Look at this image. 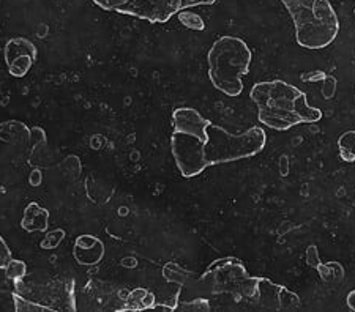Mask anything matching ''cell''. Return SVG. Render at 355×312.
<instances>
[{
	"instance_id": "6da1fadb",
	"label": "cell",
	"mask_w": 355,
	"mask_h": 312,
	"mask_svg": "<svg viewBox=\"0 0 355 312\" xmlns=\"http://www.w3.org/2000/svg\"><path fill=\"white\" fill-rule=\"evenodd\" d=\"M250 98L257 106L259 122L277 131H288L302 123H316L322 118V111L308 104L305 92L279 79L254 84Z\"/></svg>"
},
{
	"instance_id": "7a4b0ae2",
	"label": "cell",
	"mask_w": 355,
	"mask_h": 312,
	"mask_svg": "<svg viewBox=\"0 0 355 312\" xmlns=\"http://www.w3.org/2000/svg\"><path fill=\"white\" fill-rule=\"evenodd\" d=\"M211 122L193 107H177L173 112L171 152L183 178H194L205 170L202 149L207 144V128Z\"/></svg>"
},
{
	"instance_id": "3957f363",
	"label": "cell",
	"mask_w": 355,
	"mask_h": 312,
	"mask_svg": "<svg viewBox=\"0 0 355 312\" xmlns=\"http://www.w3.org/2000/svg\"><path fill=\"white\" fill-rule=\"evenodd\" d=\"M291 15L299 46L320 51L330 46L340 32V21L329 0H282Z\"/></svg>"
},
{
	"instance_id": "277c9868",
	"label": "cell",
	"mask_w": 355,
	"mask_h": 312,
	"mask_svg": "<svg viewBox=\"0 0 355 312\" xmlns=\"http://www.w3.org/2000/svg\"><path fill=\"white\" fill-rule=\"evenodd\" d=\"M253 53L242 38L225 35L215 39L207 54L211 85L231 98L243 92V77L250 73Z\"/></svg>"
},
{
	"instance_id": "5b68a950",
	"label": "cell",
	"mask_w": 355,
	"mask_h": 312,
	"mask_svg": "<svg viewBox=\"0 0 355 312\" xmlns=\"http://www.w3.org/2000/svg\"><path fill=\"white\" fill-rule=\"evenodd\" d=\"M199 281L205 293L229 295L236 303L256 306L259 298L261 277L250 276L237 257H223L211 262L199 276Z\"/></svg>"
},
{
	"instance_id": "8992f818",
	"label": "cell",
	"mask_w": 355,
	"mask_h": 312,
	"mask_svg": "<svg viewBox=\"0 0 355 312\" xmlns=\"http://www.w3.org/2000/svg\"><path fill=\"white\" fill-rule=\"evenodd\" d=\"M207 134V144L202 149V163L205 169L253 158L259 155L267 144L266 131L257 127L248 128L242 134H232L226 128L210 123Z\"/></svg>"
},
{
	"instance_id": "52a82bcc",
	"label": "cell",
	"mask_w": 355,
	"mask_h": 312,
	"mask_svg": "<svg viewBox=\"0 0 355 312\" xmlns=\"http://www.w3.org/2000/svg\"><path fill=\"white\" fill-rule=\"evenodd\" d=\"M101 10L164 24L182 10L214 5L218 0H92Z\"/></svg>"
},
{
	"instance_id": "ba28073f",
	"label": "cell",
	"mask_w": 355,
	"mask_h": 312,
	"mask_svg": "<svg viewBox=\"0 0 355 312\" xmlns=\"http://www.w3.org/2000/svg\"><path fill=\"white\" fill-rule=\"evenodd\" d=\"M254 308L266 311H294L300 308V297L267 277H261L259 298Z\"/></svg>"
},
{
	"instance_id": "9c48e42d",
	"label": "cell",
	"mask_w": 355,
	"mask_h": 312,
	"mask_svg": "<svg viewBox=\"0 0 355 312\" xmlns=\"http://www.w3.org/2000/svg\"><path fill=\"white\" fill-rule=\"evenodd\" d=\"M105 243L95 235H79L73 245V257L81 266H95L105 257Z\"/></svg>"
},
{
	"instance_id": "30bf717a",
	"label": "cell",
	"mask_w": 355,
	"mask_h": 312,
	"mask_svg": "<svg viewBox=\"0 0 355 312\" xmlns=\"http://www.w3.org/2000/svg\"><path fill=\"white\" fill-rule=\"evenodd\" d=\"M163 277L168 282L177 284L180 288H190V291L204 293V288L200 286L199 276L194 275L193 271H188L187 268H183L182 265L175 262H168L163 266Z\"/></svg>"
},
{
	"instance_id": "8fae6325",
	"label": "cell",
	"mask_w": 355,
	"mask_h": 312,
	"mask_svg": "<svg viewBox=\"0 0 355 312\" xmlns=\"http://www.w3.org/2000/svg\"><path fill=\"white\" fill-rule=\"evenodd\" d=\"M21 227L28 234L33 232L49 230V212L37 202H31L24 210V217L21 219Z\"/></svg>"
},
{
	"instance_id": "7c38bea8",
	"label": "cell",
	"mask_w": 355,
	"mask_h": 312,
	"mask_svg": "<svg viewBox=\"0 0 355 312\" xmlns=\"http://www.w3.org/2000/svg\"><path fill=\"white\" fill-rule=\"evenodd\" d=\"M155 295L147 288H135V291L128 292L127 298H125V306L120 311H131V312H141L153 309L155 306Z\"/></svg>"
},
{
	"instance_id": "4fadbf2b",
	"label": "cell",
	"mask_w": 355,
	"mask_h": 312,
	"mask_svg": "<svg viewBox=\"0 0 355 312\" xmlns=\"http://www.w3.org/2000/svg\"><path fill=\"white\" fill-rule=\"evenodd\" d=\"M5 62H8L13 59V57L19 55V54H28L32 55L33 59L38 60V49L35 44H33L31 39L27 38H22V37H16V38H11L10 42L5 44Z\"/></svg>"
},
{
	"instance_id": "5bb4252c",
	"label": "cell",
	"mask_w": 355,
	"mask_h": 312,
	"mask_svg": "<svg viewBox=\"0 0 355 312\" xmlns=\"http://www.w3.org/2000/svg\"><path fill=\"white\" fill-rule=\"evenodd\" d=\"M35 59H33L32 55L28 54H19L11 59L7 66H8V73L13 77H24L28 71H31V68L35 64Z\"/></svg>"
},
{
	"instance_id": "9a60e30c",
	"label": "cell",
	"mask_w": 355,
	"mask_h": 312,
	"mask_svg": "<svg viewBox=\"0 0 355 312\" xmlns=\"http://www.w3.org/2000/svg\"><path fill=\"white\" fill-rule=\"evenodd\" d=\"M338 149H340V158L345 163L355 161V131H346L338 139Z\"/></svg>"
},
{
	"instance_id": "2e32d148",
	"label": "cell",
	"mask_w": 355,
	"mask_h": 312,
	"mask_svg": "<svg viewBox=\"0 0 355 312\" xmlns=\"http://www.w3.org/2000/svg\"><path fill=\"white\" fill-rule=\"evenodd\" d=\"M175 16H177V19L180 21V24H182L183 27L190 28V30L200 32V30H204V28H205L204 19L200 18V16H199L198 13H193V11L182 10V11H179V13H177Z\"/></svg>"
},
{
	"instance_id": "e0dca14e",
	"label": "cell",
	"mask_w": 355,
	"mask_h": 312,
	"mask_svg": "<svg viewBox=\"0 0 355 312\" xmlns=\"http://www.w3.org/2000/svg\"><path fill=\"white\" fill-rule=\"evenodd\" d=\"M15 300V311L18 312H54L55 308H51V306H44L40 303H33L31 300H26L19 297L18 293H13Z\"/></svg>"
},
{
	"instance_id": "ac0fdd59",
	"label": "cell",
	"mask_w": 355,
	"mask_h": 312,
	"mask_svg": "<svg viewBox=\"0 0 355 312\" xmlns=\"http://www.w3.org/2000/svg\"><path fill=\"white\" fill-rule=\"evenodd\" d=\"M26 275H27V265L26 262H22V260L11 259L8 265L5 266V276H7V279L13 282H21L26 277Z\"/></svg>"
},
{
	"instance_id": "d6986e66",
	"label": "cell",
	"mask_w": 355,
	"mask_h": 312,
	"mask_svg": "<svg viewBox=\"0 0 355 312\" xmlns=\"http://www.w3.org/2000/svg\"><path fill=\"white\" fill-rule=\"evenodd\" d=\"M65 230L64 229H53L46 232V235L42 241H40V248L46 249V251H51V249H55L60 246V243L65 240Z\"/></svg>"
},
{
	"instance_id": "ffe728a7",
	"label": "cell",
	"mask_w": 355,
	"mask_h": 312,
	"mask_svg": "<svg viewBox=\"0 0 355 312\" xmlns=\"http://www.w3.org/2000/svg\"><path fill=\"white\" fill-rule=\"evenodd\" d=\"M175 311H183V312H188V311H194V312H209L211 309L210 302L207 298L204 297H194L191 298L190 302H183V303H177Z\"/></svg>"
},
{
	"instance_id": "44dd1931",
	"label": "cell",
	"mask_w": 355,
	"mask_h": 312,
	"mask_svg": "<svg viewBox=\"0 0 355 312\" xmlns=\"http://www.w3.org/2000/svg\"><path fill=\"white\" fill-rule=\"evenodd\" d=\"M11 259H13V255H11L7 241L0 237V270H5V266L8 265Z\"/></svg>"
},
{
	"instance_id": "7402d4cb",
	"label": "cell",
	"mask_w": 355,
	"mask_h": 312,
	"mask_svg": "<svg viewBox=\"0 0 355 312\" xmlns=\"http://www.w3.org/2000/svg\"><path fill=\"white\" fill-rule=\"evenodd\" d=\"M42 181H43L42 170L33 169L32 174H31V177H28V183H31L32 186H40V185H42Z\"/></svg>"
},
{
	"instance_id": "603a6c76",
	"label": "cell",
	"mask_w": 355,
	"mask_h": 312,
	"mask_svg": "<svg viewBox=\"0 0 355 312\" xmlns=\"http://www.w3.org/2000/svg\"><path fill=\"white\" fill-rule=\"evenodd\" d=\"M346 304L347 308L355 312V291H351L347 293V298H346Z\"/></svg>"
},
{
	"instance_id": "cb8c5ba5",
	"label": "cell",
	"mask_w": 355,
	"mask_h": 312,
	"mask_svg": "<svg viewBox=\"0 0 355 312\" xmlns=\"http://www.w3.org/2000/svg\"><path fill=\"white\" fill-rule=\"evenodd\" d=\"M354 15H355V10H354Z\"/></svg>"
}]
</instances>
